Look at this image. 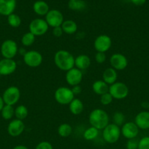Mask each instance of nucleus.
Listing matches in <instances>:
<instances>
[{"mask_svg":"<svg viewBox=\"0 0 149 149\" xmlns=\"http://www.w3.org/2000/svg\"><path fill=\"white\" fill-rule=\"evenodd\" d=\"M54 63L61 71H68L74 67V58L69 51L60 49L54 55Z\"/></svg>","mask_w":149,"mask_h":149,"instance_id":"1","label":"nucleus"},{"mask_svg":"<svg viewBox=\"0 0 149 149\" xmlns=\"http://www.w3.org/2000/svg\"><path fill=\"white\" fill-rule=\"evenodd\" d=\"M89 121L92 127L101 130L109 124V116L103 109H96L89 114Z\"/></svg>","mask_w":149,"mask_h":149,"instance_id":"2","label":"nucleus"},{"mask_svg":"<svg viewBox=\"0 0 149 149\" xmlns=\"http://www.w3.org/2000/svg\"><path fill=\"white\" fill-rule=\"evenodd\" d=\"M102 130H103L102 132L103 139L108 143H115L119 140L120 137H121V128L113 123L108 124L106 127L104 128Z\"/></svg>","mask_w":149,"mask_h":149,"instance_id":"3","label":"nucleus"},{"mask_svg":"<svg viewBox=\"0 0 149 149\" xmlns=\"http://www.w3.org/2000/svg\"><path fill=\"white\" fill-rule=\"evenodd\" d=\"M56 101L61 105H69L74 98V95L70 88L67 87H60L54 93Z\"/></svg>","mask_w":149,"mask_h":149,"instance_id":"4","label":"nucleus"},{"mask_svg":"<svg viewBox=\"0 0 149 149\" xmlns=\"http://www.w3.org/2000/svg\"><path fill=\"white\" fill-rule=\"evenodd\" d=\"M109 93L115 100H123L129 95V88L127 85L121 81H116L110 85Z\"/></svg>","mask_w":149,"mask_h":149,"instance_id":"5","label":"nucleus"},{"mask_svg":"<svg viewBox=\"0 0 149 149\" xmlns=\"http://www.w3.org/2000/svg\"><path fill=\"white\" fill-rule=\"evenodd\" d=\"M49 26L45 20L42 18H36L32 20L29 24V31L35 36H43L48 31Z\"/></svg>","mask_w":149,"mask_h":149,"instance_id":"6","label":"nucleus"},{"mask_svg":"<svg viewBox=\"0 0 149 149\" xmlns=\"http://www.w3.org/2000/svg\"><path fill=\"white\" fill-rule=\"evenodd\" d=\"M20 97V90L15 86H10L5 90L2 95L5 105L14 106L18 102Z\"/></svg>","mask_w":149,"mask_h":149,"instance_id":"7","label":"nucleus"},{"mask_svg":"<svg viewBox=\"0 0 149 149\" xmlns=\"http://www.w3.org/2000/svg\"><path fill=\"white\" fill-rule=\"evenodd\" d=\"M42 55L37 50H29L23 55V62L26 65L31 68L39 66L42 63Z\"/></svg>","mask_w":149,"mask_h":149,"instance_id":"8","label":"nucleus"},{"mask_svg":"<svg viewBox=\"0 0 149 149\" xmlns=\"http://www.w3.org/2000/svg\"><path fill=\"white\" fill-rule=\"evenodd\" d=\"M18 48L15 41L7 39L2 43L1 46V53L4 58L13 59L18 53Z\"/></svg>","mask_w":149,"mask_h":149,"instance_id":"9","label":"nucleus"},{"mask_svg":"<svg viewBox=\"0 0 149 149\" xmlns=\"http://www.w3.org/2000/svg\"><path fill=\"white\" fill-rule=\"evenodd\" d=\"M45 21L48 25L53 29L61 26L64 22L63 14L58 10H51L45 15Z\"/></svg>","mask_w":149,"mask_h":149,"instance_id":"10","label":"nucleus"},{"mask_svg":"<svg viewBox=\"0 0 149 149\" xmlns=\"http://www.w3.org/2000/svg\"><path fill=\"white\" fill-rule=\"evenodd\" d=\"M112 45V40L109 36L106 34H101L95 39L93 46L97 52H105L109 50Z\"/></svg>","mask_w":149,"mask_h":149,"instance_id":"11","label":"nucleus"},{"mask_svg":"<svg viewBox=\"0 0 149 149\" xmlns=\"http://www.w3.org/2000/svg\"><path fill=\"white\" fill-rule=\"evenodd\" d=\"M111 67L115 71H122L128 65V60L125 55L121 53H115L111 55L110 58Z\"/></svg>","mask_w":149,"mask_h":149,"instance_id":"12","label":"nucleus"},{"mask_svg":"<svg viewBox=\"0 0 149 149\" xmlns=\"http://www.w3.org/2000/svg\"><path fill=\"white\" fill-rule=\"evenodd\" d=\"M83 72L77 68H73L66 73V81L69 85L74 87L79 85L83 80Z\"/></svg>","mask_w":149,"mask_h":149,"instance_id":"13","label":"nucleus"},{"mask_svg":"<svg viewBox=\"0 0 149 149\" xmlns=\"http://www.w3.org/2000/svg\"><path fill=\"white\" fill-rule=\"evenodd\" d=\"M139 128L133 122H125L122 125L121 131L123 136L127 139H134L138 135Z\"/></svg>","mask_w":149,"mask_h":149,"instance_id":"14","label":"nucleus"},{"mask_svg":"<svg viewBox=\"0 0 149 149\" xmlns=\"http://www.w3.org/2000/svg\"><path fill=\"white\" fill-rule=\"evenodd\" d=\"M17 68V63L13 59H4L0 61V74L1 76L10 75Z\"/></svg>","mask_w":149,"mask_h":149,"instance_id":"15","label":"nucleus"},{"mask_svg":"<svg viewBox=\"0 0 149 149\" xmlns=\"http://www.w3.org/2000/svg\"><path fill=\"white\" fill-rule=\"evenodd\" d=\"M25 130V124L22 120L14 119L9 123L7 132L12 137H18L21 135Z\"/></svg>","mask_w":149,"mask_h":149,"instance_id":"16","label":"nucleus"},{"mask_svg":"<svg viewBox=\"0 0 149 149\" xmlns=\"http://www.w3.org/2000/svg\"><path fill=\"white\" fill-rule=\"evenodd\" d=\"M134 123L136 124L139 129L148 130L149 129V111H143L136 115L134 118Z\"/></svg>","mask_w":149,"mask_h":149,"instance_id":"17","label":"nucleus"},{"mask_svg":"<svg viewBox=\"0 0 149 149\" xmlns=\"http://www.w3.org/2000/svg\"><path fill=\"white\" fill-rule=\"evenodd\" d=\"M16 7V0H0V14L8 16L13 14Z\"/></svg>","mask_w":149,"mask_h":149,"instance_id":"18","label":"nucleus"},{"mask_svg":"<svg viewBox=\"0 0 149 149\" xmlns=\"http://www.w3.org/2000/svg\"><path fill=\"white\" fill-rule=\"evenodd\" d=\"M117 79H118L117 71H115L112 67L106 68L102 74V80L108 85H111L116 82Z\"/></svg>","mask_w":149,"mask_h":149,"instance_id":"19","label":"nucleus"},{"mask_svg":"<svg viewBox=\"0 0 149 149\" xmlns=\"http://www.w3.org/2000/svg\"><path fill=\"white\" fill-rule=\"evenodd\" d=\"M91 65V59L88 55H80L74 58V66L80 71H83Z\"/></svg>","mask_w":149,"mask_h":149,"instance_id":"20","label":"nucleus"},{"mask_svg":"<svg viewBox=\"0 0 149 149\" xmlns=\"http://www.w3.org/2000/svg\"><path fill=\"white\" fill-rule=\"evenodd\" d=\"M109 85L103 80H96L92 84V90L95 94L102 95L109 92Z\"/></svg>","mask_w":149,"mask_h":149,"instance_id":"21","label":"nucleus"},{"mask_svg":"<svg viewBox=\"0 0 149 149\" xmlns=\"http://www.w3.org/2000/svg\"><path fill=\"white\" fill-rule=\"evenodd\" d=\"M33 10L34 12L39 16L46 15L50 10L48 4L42 0H38L34 3Z\"/></svg>","mask_w":149,"mask_h":149,"instance_id":"22","label":"nucleus"},{"mask_svg":"<svg viewBox=\"0 0 149 149\" xmlns=\"http://www.w3.org/2000/svg\"><path fill=\"white\" fill-rule=\"evenodd\" d=\"M70 111L73 115H79L83 111L84 106L83 103L80 99L74 98L69 104Z\"/></svg>","mask_w":149,"mask_h":149,"instance_id":"23","label":"nucleus"},{"mask_svg":"<svg viewBox=\"0 0 149 149\" xmlns=\"http://www.w3.org/2000/svg\"><path fill=\"white\" fill-rule=\"evenodd\" d=\"M61 27L64 33H67V34H74L77 30V23L72 20H64Z\"/></svg>","mask_w":149,"mask_h":149,"instance_id":"24","label":"nucleus"},{"mask_svg":"<svg viewBox=\"0 0 149 149\" xmlns=\"http://www.w3.org/2000/svg\"><path fill=\"white\" fill-rule=\"evenodd\" d=\"M68 7L74 11H82L86 7V3L83 0H74L69 1Z\"/></svg>","mask_w":149,"mask_h":149,"instance_id":"25","label":"nucleus"},{"mask_svg":"<svg viewBox=\"0 0 149 149\" xmlns=\"http://www.w3.org/2000/svg\"><path fill=\"white\" fill-rule=\"evenodd\" d=\"M99 135V130L91 126L83 132V138L86 141H93Z\"/></svg>","mask_w":149,"mask_h":149,"instance_id":"26","label":"nucleus"},{"mask_svg":"<svg viewBox=\"0 0 149 149\" xmlns=\"http://www.w3.org/2000/svg\"><path fill=\"white\" fill-rule=\"evenodd\" d=\"M72 132V127L67 123L61 124L58 127V134L62 138H67Z\"/></svg>","mask_w":149,"mask_h":149,"instance_id":"27","label":"nucleus"},{"mask_svg":"<svg viewBox=\"0 0 149 149\" xmlns=\"http://www.w3.org/2000/svg\"><path fill=\"white\" fill-rule=\"evenodd\" d=\"M29 114V111L26 106L23 105H20L15 109V116L16 119L19 120H22L26 119Z\"/></svg>","mask_w":149,"mask_h":149,"instance_id":"28","label":"nucleus"},{"mask_svg":"<svg viewBox=\"0 0 149 149\" xmlns=\"http://www.w3.org/2000/svg\"><path fill=\"white\" fill-rule=\"evenodd\" d=\"M1 112V116L3 117V119H6V120L12 119L15 115V109H13V106H9V105H4Z\"/></svg>","mask_w":149,"mask_h":149,"instance_id":"29","label":"nucleus"},{"mask_svg":"<svg viewBox=\"0 0 149 149\" xmlns=\"http://www.w3.org/2000/svg\"><path fill=\"white\" fill-rule=\"evenodd\" d=\"M35 37L36 36L32 34L30 31L26 32L23 35L21 38V43L23 46L29 47L32 46L35 41Z\"/></svg>","mask_w":149,"mask_h":149,"instance_id":"30","label":"nucleus"},{"mask_svg":"<svg viewBox=\"0 0 149 149\" xmlns=\"http://www.w3.org/2000/svg\"><path fill=\"white\" fill-rule=\"evenodd\" d=\"M7 23L12 27L18 28L21 24V19H20V16L13 13L7 16Z\"/></svg>","mask_w":149,"mask_h":149,"instance_id":"31","label":"nucleus"},{"mask_svg":"<svg viewBox=\"0 0 149 149\" xmlns=\"http://www.w3.org/2000/svg\"><path fill=\"white\" fill-rule=\"evenodd\" d=\"M112 121L113 124L116 125L117 126H122L125 123V116L121 112H115L112 116Z\"/></svg>","mask_w":149,"mask_h":149,"instance_id":"32","label":"nucleus"},{"mask_svg":"<svg viewBox=\"0 0 149 149\" xmlns=\"http://www.w3.org/2000/svg\"><path fill=\"white\" fill-rule=\"evenodd\" d=\"M112 100H113V97L110 94L109 92L100 96V103L103 106H108V105H110L112 103Z\"/></svg>","mask_w":149,"mask_h":149,"instance_id":"33","label":"nucleus"},{"mask_svg":"<svg viewBox=\"0 0 149 149\" xmlns=\"http://www.w3.org/2000/svg\"><path fill=\"white\" fill-rule=\"evenodd\" d=\"M137 149H149V137L145 136L139 141Z\"/></svg>","mask_w":149,"mask_h":149,"instance_id":"34","label":"nucleus"},{"mask_svg":"<svg viewBox=\"0 0 149 149\" xmlns=\"http://www.w3.org/2000/svg\"><path fill=\"white\" fill-rule=\"evenodd\" d=\"M95 61L97 63L102 64L106 61V55L105 52H97L95 55Z\"/></svg>","mask_w":149,"mask_h":149,"instance_id":"35","label":"nucleus"},{"mask_svg":"<svg viewBox=\"0 0 149 149\" xmlns=\"http://www.w3.org/2000/svg\"><path fill=\"white\" fill-rule=\"evenodd\" d=\"M138 143L135 138L134 139H129L127 141V149H137L138 148Z\"/></svg>","mask_w":149,"mask_h":149,"instance_id":"36","label":"nucleus"},{"mask_svg":"<svg viewBox=\"0 0 149 149\" xmlns=\"http://www.w3.org/2000/svg\"><path fill=\"white\" fill-rule=\"evenodd\" d=\"M35 149H53V146L48 141H42L37 145Z\"/></svg>","mask_w":149,"mask_h":149,"instance_id":"37","label":"nucleus"},{"mask_svg":"<svg viewBox=\"0 0 149 149\" xmlns=\"http://www.w3.org/2000/svg\"><path fill=\"white\" fill-rule=\"evenodd\" d=\"M63 33H64V31L61 26H58V27H55L53 29V34L56 37H60L62 36Z\"/></svg>","mask_w":149,"mask_h":149,"instance_id":"38","label":"nucleus"},{"mask_svg":"<svg viewBox=\"0 0 149 149\" xmlns=\"http://www.w3.org/2000/svg\"><path fill=\"white\" fill-rule=\"evenodd\" d=\"M74 95H79L81 93L82 89L80 87V85H75L74 87H72V88L71 89Z\"/></svg>","mask_w":149,"mask_h":149,"instance_id":"39","label":"nucleus"},{"mask_svg":"<svg viewBox=\"0 0 149 149\" xmlns=\"http://www.w3.org/2000/svg\"><path fill=\"white\" fill-rule=\"evenodd\" d=\"M131 3H133L134 4L137 6H140V5H143L145 3L146 0H130Z\"/></svg>","mask_w":149,"mask_h":149,"instance_id":"40","label":"nucleus"},{"mask_svg":"<svg viewBox=\"0 0 149 149\" xmlns=\"http://www.w3.org/2000/svg\"><path fill=\"white\" fill-rule=\"evenodd\" d=\"M141 106L143 109H149V103L147 101L143 102V103H141Z\"/></svg>","mask_w":149,"mask_h":149,"instance_id":"41","label":"nucleus"},{"mask_svg":"<svg viewBox=\"0 0 149 149\" xmlns=\"http://www.w3.org/2000/svg\"><path fill=\"white\" fill-rule=\"evenodd\" d=\"M4 105L5 104H4V100H3L2 97H1V96H0V111L2 110V109H3V107H4Z\"/></svg>","mask_w":149,"mask_h":149,"instance_id":"42","label":"nucleus"},{"mask_svg":"<svg viewBox=\"0 0 149 149\" xmlns=\"http://www.w3.org/2000/svg\"><path fill=\"white\" fill-rule=\"evenodd\" d=\"M13 149H29L26 146L23 145H18V146H16L15 147H14Z\"/></svg>","mask_w":149,"mask_h":149,"instance_id":"43","label":"nucleus"},{"mask_svg":"<svg viewBox=\"0 0 149 149\" xmlns=\"http://www.w3.org/2000/svg\"><path fill=\"white\" fill-rule=\"evenodd\" d=\"M69 1H74V0H69Z\"/></svg>","mask_w":149,"mask_h":149,"instance_id":"44","label":"nucleus"},{"mask_svg":"<svg viewBox=\"0 0 149 149\" xmlns=\"http://www.w3.org/2000/svg\"><path fill=\"white\" fill-rule=\"evenodd\" d=\"M1 74H0V77H1Z\"/></svg>","mask_w":149,"mask_h":149,"instance_id":"45","label":"nucleus"}]
</instances>
